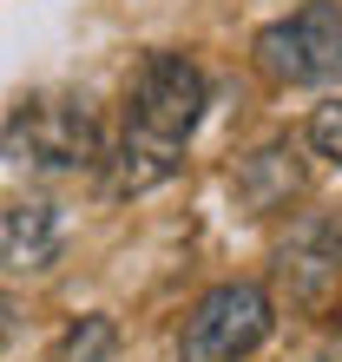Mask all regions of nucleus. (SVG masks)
<instances>
[{
  "mask_svg": "<svg viewBox=\"0 0 342 362\" xmlns=\"http://www.w3.org/2000/svg\"><path fill=\"white\" fill-rule=\"evenodd\" d=\"M105 158V132L99 112L73 93H40L20 99L7 125H0V165L13 172H40V178H79Z\"/></svg>",
  "mask_w": 342,
  "mask_h": 362,
  "instance_id": "2",
  "label": "nucleus"
},
{
  "mask_svg": "<svg viewBox=\"0 0 342 362\" xmlns=\"http://www.w3.org/2000/svg\"><path fill=\"white\" fill-rule=\"evenodd\" d=\"M303 145H309L316 158L342 165V99H329V105H316V112H309V132H303Z\"/></svg>",
  "mask_w": 342,
  "mask_h": 362,
  "instance_id": "9",
  "label": "nucleus"
},
{
  "mask_svg": "<svg viewBox=\"0 0 342 362\" xmlns=\"http://www.w3.org/2000/svg\"><path fill=\"white\" fill-rule=\"evenodd\" d=\"M20 329H27V310H20V303H13V296H7V290H0V356H7V349H13V336H20Z\"/></svg>",
  "mask_w": 342,
  "mask_h": 362,
  "instance_id": "10",
  "label": "nucleus"
},
{
  "mask_svg": "<svg viewBox=\"0 0 342 362\" xmlns=\"http://www.w3.org/2000/svg\"><path fill=\"white\" fill-rule=\"evenodd\" d=\"M59 204L47 198H27V204H13L7 218H0V270H13V276H27V270H53L59 264Z\"/></svg>",
  "mask_w": 342,
  "mask_h": 362,
  "instance_id": "7",
  "label": "nucleus"
},
{
  "mask_svg": "<svg viewBox=\"0 0 342 362\" xmlns=\"http://www.w3.org/2000/svg\"><path fill=\"white\" fill-rule=\"evenodd\" d=\"M329 323H336V329H342V296H336V316H329Z\"/></svg>",
  "mask_w": 342,
  "mask_h": 362,
  "instance_id": "11",
  "label": "nucleus"
},
{
  "mask_svg": "<svg viewBox=\"0 0 342 362\" xmlns=\"http://www.w3.org/2000/svg\"><path fill=\"white\" fill-rule=\"evenodd\" d=\"M250 59L270 86H336L342 79V7L303 0L250 40Z\"/></svg>",
  "mask_w": 342,
  "mask_h": 362,
  "instance_id": "3",
  "label": "nucleus"
},
{
  "mask_svg": "<svg viewBox=\"0 0 342 362\" xmlns=\"http://www.w3.org/2000/svg\"><path fill=\"white\" fill-rule=\"evenodd\" d=\"M112 349H119V323L93 310V316H79V323L53 343L47 362H112Z\"/></svg>",
  "mask_w": 342,
  "mask_h": 362,
  "instance_id": "8",
  "label": "nucleus"
},
{
  "mask_svg": "<svg viewBox=\"0 0 342 362\" xmlns=\"http://www.w3.org/2000/svg\"><path fill=\"white\" fill-rule=\"evenodd\" d=\"M204 99H211V86H204L198 59H184V53H145L138 59L132 86H125V132L112 152L119 198H138V191L178 178L184 145L204 125Z\"/></svg>",
  "mask_w": 342,
  "mask_h": 362,
  "instance_id": "1",
  "label": "nucleus"
},
{
  "mask_svg": "<svg viewBox=\"0 0 342 362\" xmlns=\"http://www.w3.org/2000/svg\"><path fill=\"white\" fill-rule=\"evenodd\" d=\"M276 284L296 310H329L342 296V204L303 211L290 224V238L276 244Z\"/></svg>",
  "mask_w": 342,
  "mask_h": 362,
  "instance_id": "5",
  "label": "nucleus"
},
{
  "mask_svg": "<svg viewBox=\"0 0 342 362\" xmlns=\"http://www.w3.org/2000/svg\"><path fill=\"white\" fill-rule=\"evenodd\" d=\"M276 323L270 290L237 276V284H218L191 303L184 329H178V362H250L264 349V336Z\"/></svg>",
  "mask_w": 342,
  "mask_h": 362,
  "instance_id": "4",
  "label": "nucleus"
},
{
  "mask_svg": "<svg viewBox=\"0 0 342 362\" xmlns=\"http://www.w3.org/2000/svg\"><path fill=\"white\" fill-rule=\"evenodd\" d=\"M237 198L256 211V218H270V211H283L290 198H303V185H309V165H303V139H270V145H256V152L237 165Z\"/></svg>",
  "mask_w": 342,
  "mask_h": 362,
  "instance_id": "6",
  "label": "nucleus"
}]
</instances>
